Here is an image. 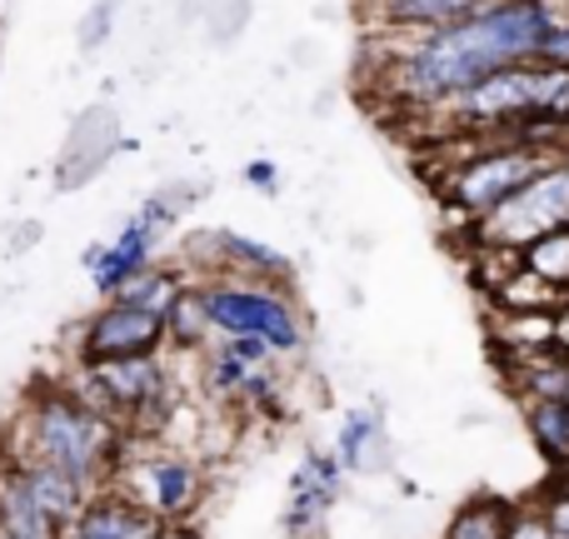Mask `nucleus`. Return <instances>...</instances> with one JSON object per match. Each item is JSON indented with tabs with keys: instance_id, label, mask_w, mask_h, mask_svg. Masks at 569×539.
I'll use <instances>...</instances> for the list:
<instances>
[{
	"instance_id": "obj_10",
	"label": "nucleus",
	"mask_w": 569,
	"mask_h": 539,
	"mask_svg": "<svg viewBox=\"0 0 569 539\" xmlns=\"http://www.w3.org/2000/svg\"><path fill=\"white\" fill-rule=\"evenodd\" d=\"M160 236H166V226L150 220L146 210H136V216L116 230V240H100V246H90L86 256H80V266H86L100 300H110V295H116L136 270L156 266L160 260Z\"/></svg>"
},
{
	"instance_id": "obj_18",
	"label": "nucleus",
	"mask_w": 569,
	"mask_h": 539,
	"mask_svg": "<svg viewBox=\"0 0 569 539\" xmlns=\"http://www.w3.org/2000/svg\"><path fill=\"white\" fill-rule=\"evenodd\" d=\"M495 340L525 360L560 345V310H495Z\"/></svg>"
},
{
	"instance_id": "obj_4",
	"label": "nucleus",
	"mask_w": 569,
	"mask_h": 539,
	"mask_svg": "<svg viewBox=\"0 0 569 539\" xmlns=\"http://www.w3.org/2000/svg\"><path fill=\"white\" fill-rule=\"evenodd\" d=\"M70 385H76L96 410H106L110 420H120L130 435H140V440L160 435L170 415L180 410L176 375H170V365L160 360V350L156 355H126V360L76 365Z\"/></svg>"
},
{
	"instance_id": "obj_20",
	"label": "nucleus",
	"mask_w": 569,
	"mask_h": 539,
	"mask_svg": "<svg viewBox=\"0 0 569 539\" xmlns=\"http://www.w3.org/2000/svg\"><path fill=\"white\" fill-rule=\"evenodd\" d=\"M510 510L515 505L500 500V495H475L450 515L445 539H505L510 535Z\"/></svg>"
},
{
	"instance_id": "obj_28",
	"label": "nucleus",
	"mask_w": 569,
	"mask_h": 539,
	"mask_svg": "<svg viewBox=\"0 0 569 539\" xmlns=\"http://www.w3.org/2000/svg\"><path fill=\"white\" fill-rule=\"evenodd\" d=\"M290 50H295V66H310V60H315V56H310V40H295Z\"/></svg>"
},
{
	"instance_id": "obj_24",
	"label": "nucleus",
	"mask_w": 569,
	"mask_h": 539,
	"mask_svg": "<svg viewBox=\"0 0 569 539\" xmlns=\"http://www.w3.org/2000/svg\"><path fill=\"white\" fill-rule=\"evenodd\" d=\"M116 16H120V0H96V6L86 10V20H80L76 40L80 50H100L110 40V30H116Z\"/></svg>"
},
{
	"instance_id": "obj_21",
	"label": "nucleus",
	"mask_w": 569,
	"mask_h": 539,
	"mask_svg": "<svg viewBox=\"0 0 569 539\" xmlns=\"http://www.w3.org/2000/svg\"><path fill=\"white\" fill-rule=\"evenodd\" d=\"M520 266H525V270H535L545 285H555L560 295H569V226L535 236L530 246L520 250Z\"/></svg>"
},
{
	"instance_id": "obj_5",
	"label": "nucleus",
	"mask_w": 569,
	"mask_h": 539,
	"mask_svg": "<svg viewBox=\"0 0 569 539\" xmlns=\"http://www.w3.org/2000/svg\"><path fill=\"white\" fill-rule=\"evenodd\" d=\"M206 285V310L216 335H256L276 355L295 360L310 345V315L290 295V285L266 280H240V275H210Z\"/></svg>"
},
{
	"instance_id": "obj_6",
	"label": "nucleus",
	"mask_w": 569,
	"mask_h": 539,
	"mask_svg": "<svg viewBox=\"0 0 569 539\" xmlns=\"http://www.w3.org/2000/svg\"><path fill=\"white\" fill-rule=\"evenodd\" d=\"M110 485L126 490L130 500H136L146 515H156L160 525H190V515H196L200 500H206V475L196 470V460L156 450V445L140 450L136 435H130L126 455H120V470Z\"/></svg>"
},
{
	"instance_id": "obj_7",
	"label": "nucleus",
	"mask_w": 569,
	"mask_h": 539,
	"mask_svg": "<svg viewBox=\"0 0 569 539\" xmlns=\"http://www.w3.org/2000/svg\"><path fill=\"white\" fill-rule=\"evenodd\" d=\"M560 226H569V156L545 166L535 180H525L495 216L475 226V236H480V246L495 250H525L535 236Z\"/></svg>"
},
{
	"instance_id": "obj_25",
	"label": "nucleus",
	"mask_w": 569,
	"mask_h": 539,
	"mask_svg": "<svg viewBox=\"0 0 569 539\" xmlns=\"http://www.w3.org/2000/svg\"><path fill=\"white\" fill-rule=\"evenodd\" d=\"M505 539H565V535L545 520L540 505H515V510H510V535H505Z\"/></svg>"
},
{
	"instance_id": "obj_22",
	"label": "nucleus",
	"mask_w": 569,
	"mask_h": 539,
	"mask_svg": "<svg viewBox=\"0 0 569 539\" xmlns=\"http://www.w3.org/2000/svg\"><path fill=\"white\" fill-rule=\"evenodd\" d=\"M206 190H210V180L180 176V180H166V186H160L156 196H150V200H146V206H140V210H146L150 220H160V226L170 230V226H176V216H186V210L196 206V200L206 196Z\"/></svg>"
},
{
	"instance_id": "obj_1",
	"label": "nucleus",
	"mask_w": 569,
	"mask_h": 539,
	"mask_svg": "<svg viewBox=\"0 0 569 539\" xmlns=\"http://www.w3.org/2000/svg\"><path fill=\"white\" fill-rule=\"evenodd\" d=\"M560 26H569L560 0H485L465 20L405 36V50H395L385 70V86L415 110H440L495 70L540 60Z\"/></svg>"
},
{
	"instance_id": "obj_14",
	"label": "nucleus",
	"mask_w": 569,
	"mask_h": 539,
	"mask_svg": "<svg viewBox=\"0 0 569 539\" xmlns=\"http://www.w3.org/2000/svg\"><path fill=\"white\" fill-rule=\"evenodd\" d=\"M480 6L485 0H370L375 20L390 36H425V30H440L450 20H465Z\"/></svg>"
},
{
	"instance_id": "obj_19",
	"label": "nucleus",
	"mask_w": 569,
	"mask_h": 539,
	"mask_svg": "<svg viewBox=\"0 0 569 539\" xmlns=\"http://www.w3.org/2000/svg\"><path fill=\"white\" fill-rule=\"evenodd\" d=\"M525 430H530L535 450L565 470L569 465V400H525Z\"/></svg>"
},
{
	"instance_id": "obj_26",
	"label": "nucleus",
	"mask_w": 569,
	"mask_h": 539,
	"mask_svg": "<svg viewBox=\"0 0 569 539\" xmlns=\"http://www.w3.org/2000/svg\"><path fill=\"white\" fill-rule=\"evenodd\" d=\"M240 176H246V186H256V190H266V196H276L280 190V170H276V160H250L246 170H240Z\"/></svg>"
},
{
	"instance_id": "obj_11",
	"label": "nucleus",
	"mask_w": 569,
	"mask_h": 539,
	"mask_svg": "<svg viewBox=\"0 0 569 539\" xmlns=\"http://www.w3.org/2000/svg\"><path fill=\"white\" fill-rule=\"evenodd\" d=\"M120 150V116L100 100V106H86L76 120H70V136L60 146L56 160V190H80L86 180H96L100 170L116 160Z\"/></svg>"
},
{
	"instance_id": "obj_8",
	"label": "nucleus",
	"mask_w": 569,
	"mask_h": 539,
	"mask_svg": "<svg viewBox=\"0 0 569 539\" xmlns=\"http://www.w3.org/2000/svg\"><path fill=\"white\" fill-rule=\"evenodd\" d=\"M166 350V320L146 305L130 300H106L86 325H80L76 340V365L90 360H126V355H156Z\"/></svg>"
},
{
	"instance_id": "obj_13",
	"label": "nucleus",
	"mask_w": 569,
	"mask_h": 539,
	"mask_svg": "<svg viewBox=\"0 0 569 539\" xmlns=\"http://www.w3.org/2000/svg\"><path fill=\"white\" fill-rule=\"evenodd\" d=\"M56 520L36 505V495L20 480V465L10 460V450L0 455V539H60Z\"/></svg>"
},
{
	"instance_id": "obj_12",
	"label": "nucleus",
	"mask_w": 569,
	"mask_h": 539,
	"mask_svg": "<svg viewBox=\"0 0 569 539\" xmlns=\"http://www.w3.org/2000/svg\"><path fill=\"white\" fill-rule=\"evenodd\" d=\"M335 460L345 465V475H380L390 470V430H385V410H350L335 435Z\"/></svg>"
},
{
	"instance_id": "obj_17",
	"label": "nucleus",
	"mask_w": 569,
	"mask_h": 539,
	"mask_svg": "<svg viewBox=\"0 0 569 539\" xmlns=\"http://www.w3.org/2000/svg\"><path fill=\"white\" fill-rule=\"evenodd\" d=\"M210 340H216V325H210V310H206V285L190 280L166 310V350L206 355Z\"/></svg>"
},
{
	"instance_id": "obj_23",
	"label": "nucleus",
	"mask_w": 569,
	"mask_h": 539,
	"mask_svg": "<svg viewBox=\"0 0 569 539\" xmlns=\"http://www.w3.org/2000/svg\"><path fill=\"white\" fill-rule=\"evenodd\" d=\"M246 20H250V0H206V30L216 46H230L246 30Z\"/></svg>"
},
{
	"instance_id": "obj_29",
	"label": "nucleus",
	"mask_w": 569,
	"mask_h": 539,
	"mask_svg": "<svg viewBox=\"0 0 569 539\" xmlns=\"http://www.w3.org/2000/svg\"><path fill=\"white\" fill-rule=\"evenodd\" d=\"M60 539H90V535H76V530H66V535H60Z\"/></svg>"
},
{
	"instance_id": "obj_15",
	"label": "nucleus",
	"mask_w": 569,
	"mask_h": 539,
	"mask_svg": "<svg viewBox=\"0 0 569 539\" xmlns=\"http://www.w3.org/2000/svg\"><path fill=\"white\" fill-rule=\"evenodd\" d=\"M220 275L266 280V285H290L295 280V266H290V256L270 250L266 240L240 236V230H220Z\"/></svg>"
},
{
	"instance_id": "obj_9",
	"label": "nucleus",
	"mask_w": 569,
	"mask_h": 539,
	"mask_svg": "<svg viewBox=\"0 0 569 539\" xmlns=\"http://www.w3.org/2000/svg\"><path fill=\"white\" fill-rule=\"evenodd\" d=\"M340 495H345V465L335 460V450H305L290 475V495H284V515H280L284 535L310 539L315 530H325Z\"/></svg>"
},
{
	"instance_id": "obj_16",
	"label": "nucleus",
	"mask_w": 569,
	"mask_h": 539,
	"mask_svg": "<svg viewBox=\"0 0 569 539\" xmlns=\"http://www.w3.org/2000/svg\"><path fill=\"white\" fill-rule=\"evenodd\" d=\"M10 460L20 465V480H26V490L36 495V505L50 515V520L66 530L70 520L80 515V505L90 500V490L86 485H76L70 475H60L56 465H40V460H26V455H10Z\"/></svg>"
},
{
	"instance_id": "obj_3",
	"label": "nucleus",
	"mask_w": 569,
	"mask_h": 539,
	"mask_svg": "<svg viewBox=\"0 0 569 539\" xmlns=\"http://www.w3.org/2000/svg\"><path fill=\"white\" fill-rule=\"evenodd\" d=\"M460 140H465V156L445 170L440 196L450 200V210H460L470 226L495 216L525 180H535L545 166L569 156V150L530 146V140H510V136H485V130H460Z\"/></svg>"
},
{
	"instance_id": "obj_27",
	"label": "nucleus",
	"mask_w": 569,
	"mask_h": 539,
	"mask_svg": "<svg viewBox=\"0 0 569 539\" xmlns=\"http://www.w3.org/2000/svg\"><path fill=\"white\" fill-rule=\"evenodd\" d=\"M156 539H206L200 530H190V525H160Z\"/></svg>"
},
{
	"instance_id": "obj_2",
	"label": "nucleus",
	"mask_w": 569,
	"mask_h": 539,
	"mask_svg": "<svg viewBox=\"0 0 569 539\" xmlns=\"http://www.w3.org/2000/svg\"><path fill=\"white\" fill-rule=\"evenodd\" d=\"M126 445H130L126 425L110 420L106 410H96L70 380H50L36 385V395L20 405L16 435H10L6 450L40 465H56L60 475H70L76 485H86L96 495L116 480Z\"/></svg>"
}]
</instances>
